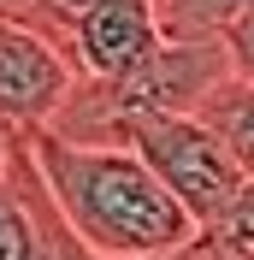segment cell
Wrapping results in <instances>:
<instances>
[{"instance_id":"cell-1","label":"cell","mask_w":254,"mask_h":260,"mask_svg":"<svg viewBox=\"0 0 254 260\" xmlns=\"http://www.w3.org/2000/svg\"><path fill=\"white\" fill-rule=\"evenodd\" d=\"M30 142V160L48 183L53 207L71 219L83 243L101 260L154 254V248L189 243L195 219L177 207V195L142 166L136 148L118 142H71L59 130H18Z\"/></svg>"},{"instance_id":"cell-2","label":"cell","mask_w":254,"mask_h":260,"mask_svg":"<svg viewBox=\"0 0 254 260\" xmlns=\"http://www.w3.org/2000/svg\"><path fill=\"white\" fill-rule=\"evenodd\" d=\"M118 148H136V154H142V166L177 195V207L189 213L195 225L213 219V213L242 189L237 160L225 154V142L195 113H142V118L124 124Z\"/></svg>"},{"instance_id":"cell-3","label":"cell","mask_w":254,"mask_h":260,"mask_svg":"<svg viewBox=\"0 0 254 260\" xmlns=\"http://www.w3.org/2000/svg\"><path fill=\"white\" fill-rule=\"evenodd\" d=\"M77 65L59 36L6 24L0 18V124L6 130H42L59 118V107L77 89Z\"/></svg>"},{"instance_id":"cell-4","label":"cell","mask_w":254,"mask_h":260,"mask_svg":"<svg viewBox=\"0 0 254 260\" xmlns=\"http://www.w3.org/2000/svg\"><path fill=\"white\" fill-rule=\"evenodd\" d=\"M160 18L154 0H101L65 30V53L83 77H124L160 48Z\"/></svg>"},{"instance_id":"cell-5","label":"cell","mask_w":254,"mask_h":260,"mask_svg":"<svg viewBox=\"0 0 254 260\" xmlns=\"http://www.w3.org/2000/svg\"><path fill=\"white\" fill-rule=\"evenodd\" d=\"M6 178H12L18 201H24V213H30V231H36V260H101L95 248H89L77 231H71V219L53 207L48 183H42V172H36V160H30V142H24L18 130H12V148H6Z\"/></svg>"},{"instance_id":"cell-6","label":"cell","mask_w":254,"mask_h":260,"mask_svg":"<svg viewBox=\"0 0 254 260\" xmlns=\"http://www.w3.org/2000/svg\"><path fill=\"white\" fill-rule=\"evenodd\" d=\"M195 118H201V124L225 142V154L237 160L242 178H254V83L225 77L219 89L195 107Z\"/></svg>"},{"instance_id":"cell-7","label":"cell","mask_w":254,"mask_h":260,"mask_svg":"<svg viewBox=\"0 0 254 260\" xmlns=\"http://www.w3.org/2000/svg\"><path fill=\"white\" fill-rule=\"evenodd\" d=\"M189 248L195 260H254V178H242V189L189 231Z\"/></svg>"},{"instance_id":"cell-8","label":"cell","mask_w":254,"mask_h":260,"mask_svg":"<svg viewBox=\"0 0 254 260\" xmlns=\"http://www.w3.org/2000/svg\"><path fill=\"white\" fill-rule=\"evenodd\" d=\"M248 6L254 0H154V18H160V36H219Z\"/></svg>"},{"instance_id":"cell-9","label":"cell","mask_w":254,"mask_h":260,"mask_svg":"<svg viewBox=\"0 0 254 260\" xmlns=\"http://www.w3.org/2000/svg\"><path fill=\"white\" fill-rule=\"evenodd\" d=\"M0 260H36V231H30V213L18 201L6 166H0Z\"/></svg>"},{"instance_id":"cell-10","label":"cell","mask_w":254,"mask_h":260,"mask_svg":"<svg viewBox=\"0 0 254 260\" xmlns=\"http://www.w3.org/2000/svg\"><path fill=\"white\" fill-rule=\"evenodd\" d=\"M219 42H225V59H231V77L254 83V6H248L242 18H231V24H225Z\"/></svg>"},{"instance_id":"cell-11","label":"cell","mask_w":254,"mask_h":260,"mask_svg":"<svg viewBox=\"0 0 254 260\" xmlns=\"http://www.w3.org/2000/svg\"><path fill=\"white\" fill-rule=\"evenodd\" d=\"M0 18H6V24H30V30L59 36V30H53V18H48V0H0ZM59 42H65V36H59Z\"/></svg>"},{"instance_id":"cell-12","label":"cell","mask_w":254,"mask_h":260,"mask_svg":"<svg viewBox=\"0 0 254 260\" xmlns=\"http://www.w3.org/2000/svg\"><path fill=\"white\" fill-rule=\"evenodd\" d=\"M89 6H101V0H48V18H53V30H71V24H77L83 12H89Z\"/></svg>"},{"instance_id":"cell-13","label":"cell","mask_w":254,"mask_h":260,"mask_svg":"<svg viewBox=\"0 0 254 260\" xmlns=\"http://www.w3.org/2000/svg\"><path fill=\"white\" fill-rule=\"evenodd\" d=\"M118 260H195V248L177 243V248H154V254H118Z\"/></svg>"},{"instance_id":"cell-14","label":"cell","mask_w":254,"mask_h":260,"mask_svg":"<svg viewBox=\"0 0 254 260\" xmlns=\"http://www.w3.org/2000/svg\"><path fill=\"white\" fill-rule=\"evenodd\" d=\"M6 148H12V130L0 124V166H6Z\"/></svg>"}]
</instances>
